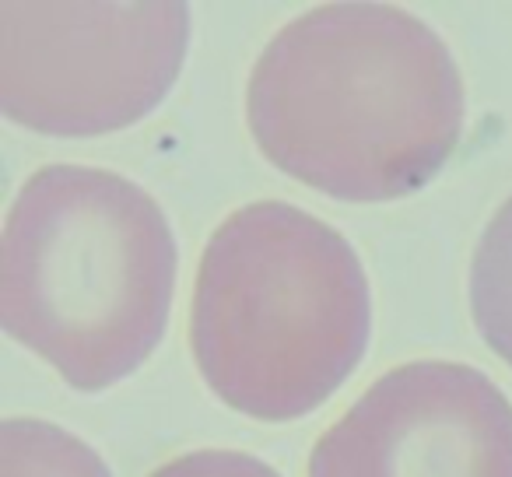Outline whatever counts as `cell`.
Returning a JSON list of instances; mask_svg holds the SVG:
<instances>
[{
  "mask_svg": "<svg viewBox=\"0 0 512 477\" xmlns=\"http://www.w3.org/2000/svg\"><path fill=\"white\" fill-rule=\"evenodd\" d=\"M151 477H281L264 460L239 449H197L162 463Z\"/></svg>",
  "mask_w": 512,
  "mask_h": 477,
  "instance_id": "ba28073f",
  "label": "cell"
},
{
  "mask_svg": "<svg viewBox=\"0 0 512 477\" xmlns=\"http://www.w3.org/2000/svg\"><path fill=\"white\" fill-rule=\"evenodd\" d=\"M309 477H512V404L474 365L407 362L320 435Z\"/></svg>",
  "mask_w": 512,
  "mask_h": 477,
  "instance_id": "5b68a950",
  "label": "cell"
},
{
  "mask_svg": "<svg viewBox=\"0 0 512 477\" xmlns=\"http://www.w3.org/2000/svg\"><path fill=\"white\" fill-rule=\"evenodd\" d=\"M176 264L169 221L141 186L46 165L4 221L0 320L74 390H106L162 341Z\"/></svg>",
  "mask_w": 512,
  "mask_h": 477,
  "instance_id": "7a4b0ae2",
  "label": "cell"
},
{
  "mask_svg": "<svg viewBox=\"0 0 512 477\" xmlns=\"http://www.w3.org/2000/svg\"><path fill=\"white\" fill-rule=\"evenodd\" d=\"M186 39L190 11L179 0H4L0 109L36 134H113L169 95Z\"/></svg>",
  "mask_w": 512,
  "mask_h": 477,
  "instance_id": "277c9868",
  "label": "cell"
},
{
  "mask_svg": "<svg viewBox=\"0 0 512 477\" xmlns=\"http://www.w3.org/2000/svg\"><path fill=\"white\" fill-rule=\"evenodd\" d=\"M449 46L390 4H323L288 22L253 64L246 123L299 183L351 204L421 190L463 134Z\"/></svg>",
  "mask_w": 512,
  "mask_h": 477,
  "instance_id": "6da1fadb",
  "label": "cell"
},
{
  "mask_svg": "<svg viewBox=\"0 0 512 477\" xmlns=\"http://www.w3.org/2000/svg\"><path fill=\"white\" fill-rule=\"evenodd\" d=\"M470 313L484 344L512 369V197L495 211L474 250Z\"/></svg>",
  "mask_w": 512,
  "mask_h": 477,
  "instance_id": "8992f818",
  "label": "cell"
},
{
  "mask_svg": "<svg viewBox=\"0 0 512 477\" xmlns=\"http://www.w3.org/2000/svg\"><path fill=\"white\" fill-rule=\"evenodd\" d=\"M0 477H113L92 446L36 418L0 425Z\"/></svg>",
  "mask_w": 512,
  "mask_h": 477,
  "instance_id": "52a82bcc",
  "label": "cell"
},
{
  "mask_svg": "<svg viewBox=\"0 0 512 477\" xmlns=\"http://www.w3.org/2000/svg\"><path fill=\"white\" fill-rule=\"evenodd\" d=\"M362 260L337 228L256 200L214 228L190 306V348L214 397L256 421L327 404L369 344Z\"/></svg>",
  "mask_w": 512,
  "mask_h": 477,
  "instance_id": "3957f363",
  "label": "cell"
}]
</instances>
